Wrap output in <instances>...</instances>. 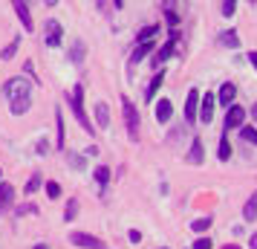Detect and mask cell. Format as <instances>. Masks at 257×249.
I'll return each instance as SVG.
<instances>
[{
  "instance_id": "cell-1",
  "label": "cell",
  "mask_w": 257,
  "mask_h": 249,
  "mask_svg": "<svg viewBox=\"0 0 257 249\" xmlns=\"http://www.w3.org/2000/svg\"><path fill=\"white\" fill-rule=\"evenodd\" d=\"M72 113H75V119H78V125H81L87 133H93V122L87 119V113H84V87L81 84H75L72 87Z\"/></svg>"
},
{
  "instance_id": "cell-2",
  "label": "cell",
  "mask_w": 257,
  "mask_h": 249,
  "mask_svg": "<svg viewBox=\"0 0 257 249\" xmlns=\"http://www.w3.org/2000/svg\"><path fill=\"white\" fill-rule=\"evenodd\" d=\"M121 110H124V122H127V136L136 142L139 139V113H136V105L130 99H121Z\"/></svg>"
},
{
  "instance_id": "cell-3",
  "label": "cell",
  "mask_w": 257,
  "mask_h": 249,
  "mask_svg": "<svg viewBox=\"0 0 257 249\" xmlns=\"http://www.w3.org/2000/svg\"><path fill=\"white\" fill-rule=\"evenodd\" d=\"M29 87H32V81H26L24 75H18V78H12V81H6L3 93L9 96L12 102H18V99H29Z\"/></svg>"
},
{
  "instance_id": "cell-4",
  "label": "cell",
  "mask_w": 257,
  "mask_h": 249,
  "mask_svg": "<svg viewBox=\"0 0 257 249\" xmlns=\"http://www.w3.org/2000/svg\"><path fill=\"white\" fill-rule=\"evenodd\" d=\"M214 105H217V96H214V93L199 96V119H202L205 125L214 119Z\"/></svg>"
},
{
  "instance_id": "cell-5",
  "label": "cell",
  "mask_w": 257,
  "mask_h": 249,
  "mask_svg": "<svg viewBox=\"0 0 257 249\" xmlns=\"http://www.w3.org/2000/svg\"><path fill=\"white\" fill-rule=\"evenodd\" d=\"M243 119H245V110L240 105H231L228 107V113H225V128H228V131L243 128Z\"/></svg>"
},
{
  "instance_id": "cell-6",
  "label": "cell",
  "mask_w": 257,
  "mask_h": 249,
  "mask_svg": "<svg viewBox=\"0 0 257 249\" xmlns=\"http://www.w3.org/2000/svg\"><path fill=\"white\" fill-rule=\"evenodd\" d=\"M61 24L58 21H47V29H44V41H47V47H58L61 44Z\"/></svg>"
},
{
  "instance_id": "cell-7",
  "label": "cell",
  "mask_w": 257,
  "mask_h": 249,
  "mask_svg": "<svg viewBox=\"0 0 257 249\" xmlns=\"http://www.w3.org/2000/svg\"><path fill=\"white\" fill-rule=\"evenodd\" d=\"M70 240L75 243V246H81V249H101V240L93 235H84V232H72Z\"/></svg>"
},
{
  "instance_id": "cell-8",
  "label": "cell",
  "mask_w": 257,
  "mask_h": 249,
  "mask_svg": "<svg viewBox=\"0 0 257 249\" xmlns=\"http://www.w3.org/2000/svg\"><path fill=\"white\" fill-rule=\"evenodd\" d=\"M197 110H199V93L197 90H191V93H188V102H185V119L188 122L197 119Z\"/></svg>"
},
{
  "instance_id": "cell-9",
  "label": "cell",
  "mask_w": 257,
  "mask_h": 249,
  "mask_svg": "<svg viewBox=\"0 0 257 249\" xmlns=\"http://www.w3.org/2000/svg\"><path fill=\"white\" fill-rule=\"evenodd\" d=\"M12 200H15V189L9 183H0V214L12 206Z\"/></svg>"
},
{
  "instance_id": "cell-10",
  "label": "cell",
  "mask_w": 257,
  "mask_h": 249,
  "mask_svg": "<svg viewBox=\"0 0 257 249\" xmlns=\"http://www.w3.org/2000/svg\"><path fill=\"white\" fill-rule=\"evenodd\" d=\"M15 12H18V18L24 21V29H26V32H32V15H29V6L18 0V3H15Z\"/></svg>"
},
{
  "instance_id": "cell-11",
  "label": "cell",
  "mask_w": 257,
  "mask_h": 249,
  "mask_svg": "<svg viewBox=\"0 0 257 249\" xmlns=\"http://www.w3.org/2000/svg\"><path fill=\"white\" fill-rule=\"evenodd\" d=\"M174 41H176V32H171V41L165 44L159 52H156V58H153V64H162V61H168L171 55H174Z\"/></svg>"
},
{
  "instance_id": "cell-12",
  "label": "cell",
  "mask_w": 257,
  "mask_h": 249,
  "mask_svg": "<svg viewBox=\"0 0 257 249\" xmlns=\"http://www.w3.org/2000/svg\"><path fill=\"white\" fill-rule=\"evenodd\" d=\"M171 116H174V105H171L168 99L156 102V119H159V122H168Z\"/></svg>"
},
{
  "instance_id": "cell-13",
  "label": "cell",
  "mask_w": 257,
  "mask_h": 249,
  "mask_svg": "<svg viewBox=\"0 0 257 249\" xmlns=\"http://www.w3.org/2000/svg\"><path fill=\"white\" fill-rule=\"evenodd\" d=\"M234 96H237V87H234V84H222L217 99H220V105H228V107H231V105H234Z\"/></svg>"
},
{
  "instance_id": "cell-14",
  "label": "cell",
  "mask_w": 257,
  "mask_h": 249,
  "mask_svg": "<svg viewBox=\"0 0 257 249\" xmlns=\"http://www.w3.org/2000/svg\"><path fill=\"white\" fill-rule=\"evenodd\" d=\"M95 122H98V128H107V125H110V107H107L104 102L95 105Z\"/></svg>"
},
{
  "instance_id": "cell-15",
  "label": "cell",
  "mask_w": 257,
  "mask_h": 249,
  "mask_svg": "<svg viewBox=\"0 0 257 249\" xmlns=\"http://www.w3.org/2000/svg\"><path fill=\"white\" fill-rule=\"evenodd\" d=\"M188 162H191V165H199V162H202V139H194L191 154H188Z\"/></svg>"
},
{
  "instance_id": "cell-16",
  "label": "cell",
  "mask_w": 257,
  "mask_h": 249,
  "mask_svg": "<svg viewBox=\"0 0 257 249\" xmlns=\"http://www.w3.org/2000/svg\"><path fill=\"white\" fill-rule=\"evenodd\" d=\"M220 44L222 47H240V35L234 32V29H228V32H220Z\"/></svg>"
},
{
  "instance_id": "cell-17",
  "label": "cell",
  "mask_w": 257,
  "mask_h": 249,
  "mask_svg": "<svg viewBox=\"0 0 257 249\" xmlns=\"http://www.w3.org/2000/svg\"><path fill=\"white\" fill-rule=\"evenodd\" d=\"M243 217H245V220H254V217H257V191L251 194V197H248V203H245Z\"/></svg>"
},
{
  "instance_id": "cell-18",
  "label": "cell",
  "mask_w": 257,
  "mask_h": 249,
  "mask_svg": "<svg viewBox=\"0 0 257 249\" xmlns=\"http://www.w3.org/2000/svg\"><path fill=\"white\" fill-rule=\"evenodd\" d=\"M156 32H159V26H145V29L139 32V47L142 44H151V38L156 35Z\"/></svg>"
},
{
  "instance_id": "cell-19",
  "label": "cell",
  "mask_w": 257,
  "mask_h": 249,
  "mask_svg": "<svg viewBox=\"0 0 257 249\" xmlns=\"http://www.w3.org/2000/svg\"><path fill=\"white\" fill-rule=\"evenodd\" d=\"M162 81H165V75H162V72H156V75H153V81H151V87H148V102L156 96V90L162 87Z\"/></svg>"
},
{
  "instance_id": "cell-20",
  "label": "cell",
  "mask_w": 257,
  "mask_h": 249,
  "mask_svg": "<svg viewBox=\"0 0 257 249\" xmlns=\"http://www.w3.org/2000/svg\"><path fill=\"white\" fill-rule=\"evenodd\" d=\"M29 105H32V99H18V102H12V113L15 116H21V113L29 110Z\"/></svg>"
},
{
  "instance_id": "cell-21",
  "label": "cell",
  "mask_w": 257,
  "mask_h": 249,
  "mask_svg": "<svg viewBox=\"0 0 257 249\" xmlns=\"http://www.w3.org/2000/svg\"><path fill=\"white\" fill-rule=\"evenodd\" d=\"M81 61H84V44L75 41V44H72V64H81Z\"/></svg>"
},
{
  "instance_id": "cell-22",
  "label": "cell",
  "mask_w": 257,
  "mask_h": 249,
  "mask_svg": "<svg viewBox=\"0 0 257 249\" xmlns=\"http://www.w3.org/2000/svg\"><path fill=\"white\" fill-rule=\"evenodd\" d=\"M240 136H243L245 142L257 145V128H240Z\"/></svg>"
},
{
  "instance_id": "cell-23",
  "label": "cell",
  "mask_w": 257,
  "mask_h": 249,
  "mask_svg": "<svg viewBox=\"0 0 257 249\" xmlns=\"http://www.w3.org/2000/svg\"><path fill=\"white\" fill-rule=\"evenodd\" d=\"M55 125H58V148H64V116H61V110H55Z\"/></svg>"
},
{
  "instance_id": "cell-24",
  "label": "cell",
  "mask_w": 257,
  "mask_h": 249,
  "mask_svg": "<svg viewBox=\"0 0 257 249\" xmlns=\"http://www.w3.org/2000/svg\"><path fill=\"white\" fill-rule=\"evenodd\" d=\"M75 214H78V200H70L67 209H64V217H67V220H75Z\"/></svg>"
},
{
  "instance_id": "cell-25",
  "label": "cell",
  "mask_w": 257,
  "mask_h": 249,
  "mask_svg": "<svg viewBox=\"0 0 257 249\" xmlns=\"http://www.w3.org/2000/svg\"><path fill=\"white\" fill-rule=\"evenodd\" d=\"M18 47H21V38H15L12 44H9V47H6L3 52H0V58H12L15 52H18Z\"/></svg>"
},
{
  "instance_id": "cell-26",
  "label": "cell",
  "mask_w": 257,
  "mask_h": 249,
  "mask_svg": "<svg viewBox=\"0 0 257 249\" xmlns=\"http://www.w3.org/2000/svg\"><path fill=\"white\" fill-rule=\"evenodd\" d=\"M217 154H220V159H228V156H231V145H228L225 136L220 139V151H217Z\"/></svg>"
},
{
  "instance_id": "cell-27",
  "label": "cell",
  "mask_w": 257,
  "mask_h": 249,
  "mask_svg": "<svg viewBox=\"0 0 257 249\" xmlns=\"http://www.w3.org/2000/svg\"><path fill=\"white\" fill-rule=\"evenodd\" d=\"M191 226H194V232H205V229L211 226V217H197Z\"/></svg>"
},
{
  "instance_id": "cell-28",
  "label": "cell",
  "mask_w": 257,
  "mask_h": 249,
  "mask_svg": "<svg viewBox=\"0 0 257 249\" xmlns=\"http://www.w3.org/2000/svg\"><path fill=\"white\" fill-rule=\"evenodd\" d=\"M95 180H98V183L104 186L107 180H110V168H104V165H101V168H95Z\"/></svg>"
},
{
  "instance_id": "cell-29",
  "label": "cell",
  "mask_w": 257,
  "mask_h": 249,
  "mask_svg": "<svg viewBox=\"0 0 257 249\" xmlns=\"http://www.w3.org/2000/svg\"><path fill=\"white\" fill-rule=\"evenodd\" d=\"M148 52H151V44H142V47L133 52V64H136V61H142L145 55H148Z\"/></svg>"
},
{
  "instance_id": "cell-30",
  "label": "cell",
  "mask_w": 257,
  "mask_h": 249,
  "mask_svg": "<svg viewBox=\"0 0 257 249\" xmlns=\"http://www.w3.org/2000/svg\"><path fill=\"white\" fill-rule=\"evenodd\" d=\"M220 9H222V15H225V18H231V15H234V9H237V3H231V0H225V3H222Z\"/></svg>"
},
{
  "instance_id": "cell-31",
  "label": "cell",
  "mask_w": 257,
  "mask_h": 249,
  "mask_svg": "<svg viewBox=\"0 0 257 249\" xmlns=\"http://www.w3.org/2000/svg\"><path fill=\"white\" fill-rule=\"evenodd\" d=\"M38 186H41V177H38V174H32V180L26 183V194H32V191H35Z\"/></svg>"
},
{
  "instance_id": "cell-32",
  "label": "cell",
  "mask_w": 257,
  "mask_h": 249,
  "mask_svg": "<svg viewBox=\"0 0 257 249\" xmlns=\"http://www.w3.org/2000/svg\"><path fill=\"white\" fill-rule=\"evenodd\" d=\"M47 194H49V197H58L61 186H58V183H47Z\"/></svg>"
},
{
  "instance_id": "cell-33",
  "label": "cell",
  "mask_w": 257,
  "mask_h": 249,
  "mask_svg": "<svg viewBox=\"0 0 257 249\" xmlns=\"http://www.w3.org/2000/svg\"><path fill=\"white\" fill-rule=\"evenodd\" d=\"M194 249H211V240L208 237H197L194 240Z\"/></svg>"
},
{
  "instance_id": "cell-34",
  "label": "cell",
  "mask_w": 257,
  "mask_h": 249,
  "mask_svg": "<svg viewBox=\"0 0 257 249\" xmlns=\"http://www.w3.org/2000/svg\"><path fill=\"white\" fill-rule=\"evenodd\" d=\"M70 165L81 171V168H84V156H75V154H70Z\"/></svg>"
},
{
  "instance_id": "cell-35",
  "label": "cell",
  "mask_w": 257,
  "mask_h": 249,
  "mask_svg": "<svg viewBox=\"0 0 257 249\" xmlns=\"http://www.w3.org/2000/svg\"><path fill=\"white\" fill-rule=\"evenodd\" d=\"M165 18H168V24H171V26H176V24H179V15H176V12H171V9L165 12Z\"/></svg>"
},
{
  "instance_id": "cell-36",
  "label": "cell",
  "mask_w": 257,
  "mask_h": 249,
  "mask_svg": "<svg viewBox=\"0 0 257 249\" xmlns=\"http://www.w3.org/2000/svg\"><path fill=\"white\" fill-rule=\"evenodd\" d=\"M47 151H49V142H47V139H41V142H38V154L44 156Z\"/></svg>"
},
{
  "instance_id": "cell-37",
  "label": "cell",
  "mask_w": 257,
  "mask_h": 249,
  "mask_svg": "<svg viewBox=\"0 0 257 249\" xmlns=\"http://www.w3.org/2000/svg\"><path fill=\"white\" fill-rule=\"evenodd\" d=\"M130 243H139V240H142V235H139V232H136V229H130Z\"/></svg>"
},
{
  "instance_id": "cell-38",
  "label": "cell",
  "mask_w": 257,
  "mask_h": 249,
  "mask_svg": "<svg viewBox=\"0 0 257 249\" xmlns=\"http://www.w3.org/2000/svg\"><path fill=\"white\" fill-rule=\"evenodd\" d=\"M248 61L254 64V70H257V52H251V55H248Z\"/></svg>"
},
{
  "instance_id": "cell-39",
  "label": "cell",
  "mask_w": 257,
  "mask_h": 249,
  "mask_svg": "<svg viewBox=\"0 0 257 249\" xmlns=\"http://www.w3.org/2000/svg\"><path fill=\"white\" fill-rule=\"evenodd\" d=\"M251 249H257V235H251Z\"/></svg>"
},
{
  "instance_id": "cell-40",
  "label": "cell",
  "mask_w": 257,
  "mask_h": 249,
  "mask_svg": "<svg viewBox=\"0 0 257 249\" xmlns=\"http://www.w3.org/2000/svg\"><path fill=\"white\" fill-rule=\"evenodd\" d=\"M251 116H254V122H257V105H254V107H251Z\"/></svg>"
},
{
  "instance_id": "cell-41",
  "label": "cell",
  "mask_w": 257,
  "mask_h": 249,
  "mask_svg": "<svg viewBox=\"0 0 257 249\" xmlns=\"http://www.w3.org/2000/svg\"><path fill=\"white\" fill-rule=\"evenodd\" d=\"M35 249H47V246H44V243H38V246H35Z\"/></svg>"
},
{
  "instance_id": "cell-42",
  "label": "cell",
  "mask_w": 257,
  "mask_h": 249,
  "mask_svg": "<svg viewBox=\"0 0 257 249\" xmlns=\"http://www.w3.org/2000/svg\"><path fill=\"white\" fill-rule=\"evenodd\" d=\"M225 249H240V246H234V243H231V246H225Z\"/></svg>"
}]
</instances>
